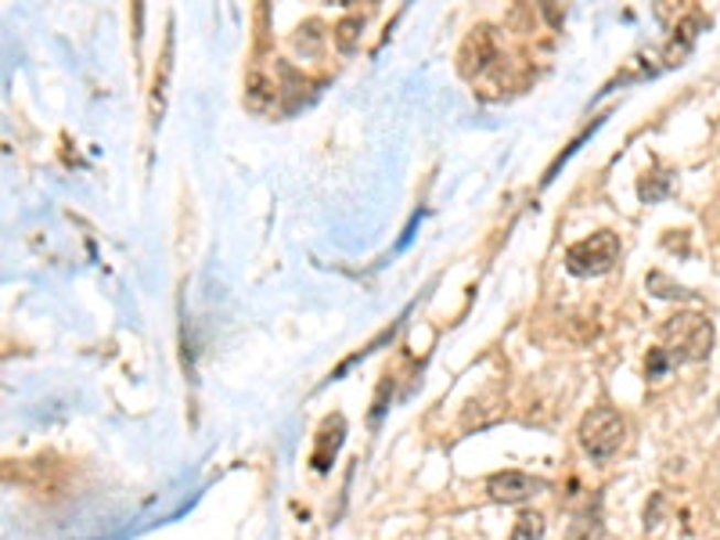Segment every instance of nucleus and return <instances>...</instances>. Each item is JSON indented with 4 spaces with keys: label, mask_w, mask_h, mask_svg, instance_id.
Returning <instances> with one entry per match:
<instances>
[{
    "label": "nucleus",
    "mask_w": 720,
    "mask_h": 540,
    "mask_svg": "<svg viewBox=\"0 0 720 540\" xmlns=\"http://www.w3.org/2000/svg\"><path fill=\"white\" fill-rule=\"evenodd\" d=\"M645 285H648V292H652V295H659V300H688V295H691L688 289L674 285V281H670L667 274H659V270H652Z\"/></svg>",
    "instance_id": "nucleus-9"
},
{
    "label": "nucleus",
    "mask_w": 720,
    "mask_h": 540,
    "mask_svg": "<svg viewBox=\"0 0 720 540\" xmlns=\"http://www.w3.org/2000/svg\"><path fill=\"white\" fill-rule=\"evenodd\" d=\"M545 490H548V479H537L519 468L494 472V476L486 479V494H491V501H497V505H523V501H529V497H537Z\"/></svg>",
    "instance_id": "nucleus-4"
},
{
    "label": "nucleus",
    "mask_w": 720,
    "mask_h": 540,
    "mask_svg": "<svg viewBox=\"0 0 720 540\" xmlns=\"http://www.w3.org/2000/svg\"><path fill=\"white\" fill-rule=\"evenodd\" d=\"M620 260V235L594 231L591 238H580L566 249V270L577 278H598L609 274Z\"/></svg>",
    "instance_id": "nucleus-3"
},
{
    "label": "nucleus",
    "mask_w": 720,
    "mask_h": 540,
    "mask_svg": "<svg viewBox=\"0 0 720 540\" xmlns=\"http://www.w3.org/2000/svg\"><path fill=\"white\" fill-rule=\"evenodd\" d=\"M343 440H346V418L343 414H332V418H324L321 422V432H318V447H314V468L318 472H329L332 462H335V454L338 447H343Z\"/></svg>",
    "instance_id": "nucleus-5"
},
{
    "label": "nucleus",
    "mask_w": 720,
    "mask_h": 540,
    "mask_svg": "<svg viewBox=\"0 0 720 540\" xmlns=\"http://www.w3.org/2000/svg\"><path fill=\"white\" fill-rule=\"evenodd\" d=\"M361 30H364V19L361 15H346L343 22L335 25V44L343 54L357 51V40H361Z\"/></svg>",
    "instance_id": "nucleus-8"
},
{
    "label": "nucleus",
    "mask_w": 720,
    "mask_h": 540,
    "mask_svg": "<svg viewBox=\"0 0 720 540\" xmlns=\"http://www.w3.org/2000/svg\"><path fill=\"white\" fill-rule=\"evenodd\" d=\"M717 411H720V397H717Z\"/></svg>",
    "instance_id": "nucleus-10"
},
{
    "label": "nucleus",
    "mask_w": 720,
    "mask_h": 540,
    "mask_svg": "<svg viewBox=\"0 0 720 540\" xmlns=\"http://www.w3.org/2000/svg\"><path fill=\"white\" fill-rule=\"evenodd\" d=\"M580 447L591 462H609L613 454H620V447L627 443V418H623L616 408H591L583 414V422L577 429Z\"/></svg>",
    "instance_id": "nucleus-2"
},
{
    "label": "nucleus",
    "mask_w": 720,
    "mask_h": 540,
    "mask_svg": "<svg viewBox=\"0 0 720 540\" xmlns=\"http://www.w3.org/2000/svg\"><path fill=\"white\" fill-rule=\"evenodd\" d=\"M602 537H605V519H602L598 501L591 508H583L566 530V540H602Z\"/></svg>",
    "instance_id": "nucleus-6"
},
{
    "label": "nucleus",
    "mask_w": 720,
    "mask_h": 540,
    "mask_svg": "<svg viewBox=\"0 0 720 540\" xmlns=\"http://www.w3.org/2000/svg\"><path fill=\"white\" fill-rule=\"evenodd\" d=\"M545 530H548V522L540 511H519V519H515L512 526V537L508 540H545Z\"/></svg>",
    "instance_id": "nucleus-7"
},
{
    "label": "nucleus",
    "mask_w": 720,
    "mask_h": 540,
    "mask_svg": "<svg viewBox=\"0 0 720 540\" xmlns=\"http://www.w3.org/2000/svg\"><path fill=\"white\" fill-rule=\"evenodd\" d=\"M717 332L713 321L699 314V310H677L674 317L663 321L656 354L667 360V368H681V364H699L713 354Z\"/></svg>",
    "instance_id": "nucleus-1"
}]
</instances>
